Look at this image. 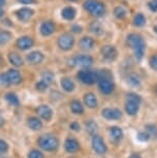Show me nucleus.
I'll use <instances>...</instances> for the list:
<instances>
[{
	"label": "nucleus",
	"instance_id": "nucleus-44",
	"mask_svg": "<svg viewBox=\"0 0 157 158\" xmlns=\"http://www.w3.org/2000/svg\"><path fill=\"white\" fill-rule=\"evenodd\" d=\"M82 30H83V28H82V26H80V25L72 26V31L75 32V33H81Z\"/></svg>",
	"mask_w": 157,
	"mask_h": 158
},
{
	"label": "nucleus",
	"instance_id": "nucleus-10",
	"mask_svg": "<svg viewBox=\"0 0 157 158\" xmlns=\"http://www.w3.org/2000/svg\"><path fill=\"white\" fill-rule=\"evenodd\" d=\"M101 114L102 117L108 119V120H118V119L122 117V113L118 109H111V108L103 109Z\"/></svg>",
	"mask_w": 157,
	"mask_h": 158
},
{
	"label": "nucleus",
	"instance_id": "nucleus-16",
	"mask_svg": "<svg viewBox=\"0 0 157 158\" xmlns=\"http://www.w3.org/2000/svg\"><path fill=\"white\" fill-rule=\"evenodd\" d=\"M76 16V10L72 6H65L61 10V17L66 21L75 20Z\"/></svg>",
	"mask_w": 157,
	"mask_h": 158
},
{
	"label": "nucleus",
	"instance_id": "nucleus-12",
	"mask_svg": "<svg viewBox=\"0 0 157 158\" xmlns=\"http://www.w3.org/2000/svg\"><path fill=\"white\" fill-rule=\"evenodd\" d=\"M55 24L51 22V21H46V22H43L39 27L40 33L43 36H49V35L53 34L55 32Z\"/></svg>",
	"mask_w": 157,
	"mask_h": 158
},
{
	"label": "nucleus",
	"instance_id": "nucleus-52",
	"mask_svg": "<svg viewBox=\"0 0 157 158\" xmlns=\"http://www.w3.org/2000/svg\"><path fill=\"white\" fill-rule=\"evenodd\" d=\"M155 92H156V94H157V85L155 86Z\"/></svg>",
	"mask_w": 157,
	"mask_h": 158
},
{
	"label": "nucleus",
	"instance_id": "nucleus-36",
	"mask_svg": "<svg viewBox=\"0 0 157 158\" xmlns=\"http://www.w3.org/2000/svg\"><path fill=\"white\" fill-rule=\"evenodd\" d=\"M127 98H128L129 101H133V102L140 104L141 101H142V98L140 95L135 94V93H128L127 94Z\"/></svg>",
	"mask_w": 157,
	"mask_h": 158
},
{
	"label": "nucleus",
	"instance_id": "nucleus-50",
	"mask_svg": "<svg viewBox=\"0 0 157 158\" xmlns=\"http://www.w3.org/2000/svg\"><path fill=\"white\" fill-rule=\"evenodd\" d=\"M130 158H141V156H140V155H138V154H133V155L130 156Z\"/></svg>",
	"mask_w": 157,
	"mask_h": 158
},
{
	"label": "nucleus",
	"instance_id": "nucleus-48",
	"mask_svg": "<svg viewBox=\"0 0 157 158\" xmlns=\"http://www.w3.org/2000/svg\"><path fill=\"white\" fill-rule=\"evenodd\" d=\"M3 124H4V119H3V117L1 116V114H0V127H1Z\"/></svg>",
	"mask_w": 157,
	"mask_h": 158
},
{
	"label": "nucleus",
	"instance_id": "nucleus-18",
	"mask_svg": "<svg viewBox=\"0 0 157 158\" xmlns=\"http://www.w3.org/2000/svg\"><path fill=\"white\" fill-rule=\"evenodd\" d=\"M109 136H111V139L114 143H118L123 138V131L120 127L113 126L109 128Z\"/></svg>",
	"mask_w": 157,
	"mask_h": 158
},
{
	"label": "nucleus",
	"instance_id": "nucleus-46",
	"mask_svg": "<svg viewBox=\"0 0 157 158\" xmlns=\"http://www.w3.org/2000/svg\"><path fill=\"white\" fill-rule=\"evenodd\" d=\"M70 128L75 131H78V130H80V125H79V123H76V122H73V123L70 124Z\"/></svg>",
	"mask_w": 157,
	"mask_h": 158
},
{
	"label": "nucleus",
	"instance_id": "nucleus-19",
	"mask_svg": "<svg viewBox=\"0 0 157 158\" xmlns=\"http://www.w3.org/2000/svg\"><path fill=\"white\" fill-rule=\"evenodd\" d=\"M26 59H27V61L30 64H39L40 62L43 60V55L41 54L40 52H37V51H35V52L29 53Z\"/></svg>",
	"mask_w": 157,
	"mask_h": 158
},
{
	"label": "nucleus",
	"instance_id": "nucleus-4",
	"mask_svg": "<svg viewBox=\"0 0 157 158\" xmlns=\"http://www.w3.org/2000/svg\"><path fill=\"white\" fill-rule=\"evenodd\" d=\"M38 145L41 149L46 151H54L57 149L59 143L56 136L52 135H46L40 136L38 139Z\"/></svg>",
	"mask_w": 157,
	"mask_h": 158
},
{
	"label": "nucleus",
	"instance_id": "nucleus-43",
	"mask_svg": "<svg viewBox=\"0 0 157 158\" xmlns=\"http://www.w3.org/2000/svg\"><path fill=\"white\" fill-rule=\"evenodd\" d=\"M7 149H8V146L6 143L4 141H2V139H0V153H3V152L7 151Z\"/></svg>",
	"mask_w": 157,
	"mask_h": 158
},
{
	"label": "nucleus",
	"instance_id": "nucleus-22",
	"mask_svg": "<svg viewBox=\"0 0 157 158\" xmlns=\"http://www.w3.org/2000/svg\"><path fill=\"white\" fill-rule=\"evenodd\" d=\"M64 147H65V150L69 153H73V152H76L80 149V144L78 143V141L73 139H66L64 144Z\"/></svg>",
	"mask_w": 157,
	"mask_h": 158
},
{
	"label": "nucleus",
	"instance_id": "nucleus-40",
	"mask_svg": "<svg viewBox=\"0 0 157 158\" xmlns=\"http://www.w3.org/2000/svg\"><path fill=\"white\" fill-rule=\"evenodd\" d=\"M149 63H150V66L153 68V69L157 70V54L153 55L152 57L150 58L149 60Z\"/></svg>",
	"mask_w": 157,
	"mask_h": 158
},
{
	"label": "nucleus",
	"instance_id": "nucleus-17",
	"mask_svg": "<svg viewBox=\"0 0 157 158\" xmlns=\"http://www.w3.org/2000/svg\"><path fill=\"white\" fill-rule=\"evenodd\" d=\"M94 44H95V41H94L93 38L90 36H84L81 38V40H80V48L84 51L92 50Z\"/></svg>",
	"mask_w": 157,
	"mask_h": 158
},
{
	"label": "nucleus",
	"instance_id": "nucleus-25",
	"mask_svg": "<svg viewBox=\"0 0 157 158\" xmlns=\"http://www.w3.org/2000/svg\"><path fill=\"white\" fill-rule=\"evenodd\" d=\"M125 111L128 115L130 116H133L135 115L138 111V104L133 102V101H127L126 104H125Z\"/></svg>",
	"mask_w": 157,
	"mask_h": 158
},
{
	"label": "nucleus",
	"instance_id": "nucleus-45",
	"mask_svg": "<svg viewBox=\"0 0 157 158\" xmlns=\"http://www.w3.org/2000/svg\"><path fill=\"white\" fill-rule=\"evenodd\" d=\"M20 3L22 4H26V5H30L32 3H35V0H18Z\"/></svg>",
	"mask_w": 157,
	"mask_h": 158
},
{
	"label": "nucleus",
	"instance_id": "nucleus-29",
	"mask_svg": "<svg viewBox=\"0 0 157 158\" xmlns=\"http://www.w3.org/2000/svg\"><path fill=\"white\" fill-rule=\"evenodd\" d=\"M28 126L33 130H39L43 127V123H41V121H39V119L31 117L28 119Z\"/></svg>",
	"mask_w": 157,
	"mask_h": 158
},
{
	"label": "nucleus",
	"instance_id": "nucleus-47",
	"mask_svg": "<svg viewBox=\"0 0 157 158\" xmlns=\"http://www.w3.org/2000/svg\"><path fill=\"white\" fill-rule=\"evenodd\" d=\"M5 3H6V0H0V7H3L4 5H5Z\"/></svg>",
	"mask_w": 157,
	"mask_h": 158
},
{
	"label": "nucleus",
	"instance_id": "nucleus-11",
	"mask_svg": "<svg viewBox=\"0 0 157 158\" xmlns=\"http://www.w3.org/2000/svg\"><path fill=\"white\" fill-rule=\"evenodd\" d=\"M16 14L18 19L20 21H22V22H28L31 19V17L33 16L34 10L29 7H22L20 10H18Z\"/></svg>",
	"mask_w": 157,
	"mask_h": 158
},
{
	"label": "nucleus",
	"instance_id": "nucleus-37",
	"mask_svg": "<svg viewBox=\"0 0 157 158\" xmlns=\"http://www.w3.org/2000/svg\"><path fill=\"white\" fill-rule=\"evenodd\" d=\"M147 5L151 11H153V13L157 11V0H149Z\"/></svg>",
	"mask_w": 157,
	"mask_h": 158
},
{
	"label": "nucleus",
	"instance_id": "nucleus-42",
	"mask_svg": "<svg viewBox=\"0 0 157 158\" xmlns=\"http://www.w3.org/2000/svg\"><path fill=\"white\" fill-rule=\"evenodd\" d=\"M138 138L140 141H145V142H146V141H148V139H150V136H149V135H148L147 132L146 133H145V132H140L138 135Z\"/></svg>",
	"mask_w": 157,
	"mask_h": 158
},
{
	"label": "nucleus",
	"instance_id": "nucleus-49",
	"mask_svg": "<svg viewBox=\"0 0 157 158\" xmlns=\"http://www.w3.org/2000/svg\"><path fill=\"white\" fill-rule=\"evenodd\" d=\"M3 15H4V10H2L1 7H0V19H1V18L3 17Z\"/></svg>",
	"mask_w": 157,
	"mask_h": 158
},
{
	"label": "nucleus",
	"instance_id": "nucleus-7",
	"mask_svg": "<svg viewBox=\"0 0 157 158\" xmlns=\"http://www.w3.org/2000/svg\"><path fill=\"white\" fill-rule=\"evenodd\" d=\"M72 63L75 66H80V67H89L91 66L93 63L92 57L88 55H81L76 56V57L72 59Z\"/></svg>",
	"mask_w": 157,
	"mask_h": 158
},
{
	"label": "nucleus",
	"instance_id": "nucleus-28",
	"mask_svg": "<svg viewBox=\"0 0 157 158\" xmlns=\"http://www.w3.org/2000/svg\"><path fill=\"white\" fill-rule=\"evenodd\" d=\"M127 83L132 86V87H138L141 85V79L138 74L135 73H130L127 77Z\"/></svg>",
	"mask_w": 157,
	"mask_h": 158
},
{
	"label": "nucleus",
	"instance_id": "nucleus-26",
	"mask_svg": "<svg viewBox=\"0 0 157 158\" xmlns=\"http://www.w3.org/2000/svg\"><path fill=\"white\" fill-rule=\"evenodd\" d=\"M8 59H10V63L14 65V66H22V65L24 64L22 57H21L19 54H17V53H10Z\"/></svg>",
	"mask_w": 157,
	"mask_h": 158
},
{
	"label": "nucleus",
	"instance_id": "nucleus-39",
	"mask_svg": "<svg viewBox=\"0 0 157 158\" xmlns=\"http://www.w3.org/2000/svg\"><path fill=\"white\" fill-rule=\"evenodd\" d=\"M28 158H43V155L41 152L37 150H32L28 155Z\"/></svg>",
	"mask_w": 157,
	"mask_h": 158
},
{
	"label": "nucleus",
	"instance_id": "nucleus-41",
	"mask_svg": "<svg viewBox=\"0 0 157 158\" xmlns=\"http://www.w3.org/2000/svg\"><path fill=\"white\" fill-rule=\"evenodd\" d=\"M47 88H48V85H47L46 83H43V81H39L36 84V89L39 91H44Z\"/></svg>",
	"mask_w": 157,
	"mask_h": 158
},
{
	"label": "nucleus",
	"instance_id": "nucleus-1",
	"mask_svg": "<svg viewBox=\"0 0 157 158\" xmlns=\"http://www.w3.org/2000/svg\"><path fill=\"white\" fill-rule=\"evenodd\" d=\"M126 44L133 51L134 57L138 60H142L146 51V44L143 36L138 33H130L126 37Z\"/></svg>",
	"mask_w": 157,
	"mask_h": 158
},
{
	"label": "nucleus",
	"instance_id": "nucleus-32",
	"mask_svg": "<svg viewBox=\"0 0 157 158\" xmlns=\"http://www.w3.org/2000/svg\"><path fill=\"white\" fill-rule=\"evenodd\" d=\"M86 130L88 131L90 135H96L97 131H98V127H97V124L93 121H89L87 124H86Z\"/></svg>",
	"mask_w": 157,
	"mask_h": 158
},
{
	"label": "nucleus",
	"instance_id": "nucleus-20",
	"mask_svg": "<svg viewBox=\"0 0 157 158\" xmlns=\"http://www.w3.org/2000/svg\"><path fill=\"white\" fill-rule=\"evenodd\" d=\"M147 23V19L146 16L143 13H138L133 16L132 19V25L134 27H143V26L146 25Z\"/></svg>",
	"mask_w": 157,
	"mask_h": 158
},
{
	"label": "nucleus",
	"instance_id": "nucleus-27",
	"mask_svg": "<svg viewBox=\"0 0 157 158\" xmlns=\"http://www.w3.org/2000/svg\"><path fill=\"white\" fill-rule=\"evenodd\" d=\"M61 86L65 91L72 92L75 89V83H73L69 77H63L61 80Z\"/></svg>",
	"mask_w": 157,
	"mask_h": 158
},
{
	"label": "nucleus",
	"instance_id": "nucleus-13",
	"mask_svg": "<svg viewBox=\"0 0 157 158\" xmlns=\"http://www.w3.org/2000/svg\"><path fill=\"white\" fill-rule=\"evenodd\" d=\"M89 30H90L91 33H93L96 36H101V35L105 33V28H103V25L99 21H93L89 24Z\"/></svg>",
	"mask_w": 157,
	"mask_h": 158
},
{
	"label": "nucleus",
	"instance_id": "nucleus-9",
	"mask_svg": "<svg viewBox=\"0 0 157 158\" xmlns=\"http://www.w3.org/2000/svg\"><path fill=\"white\" fill-rule=\"evenodd\" d=\"M92 147L94 149V151L97 154L102 155L106 152V146L105 144V142L102 141V139L98 135H94L92 139Z\"/></svg>",
	"mask_w": 157,
	"mask_h": 158
},
{
	"label": "nucleus",
	"instance_id": "nucleus-24",
	"mask_svg": "<svg viewBox=\"0 0 157 158\" xmlns=\"http://www.w3.org/2000/svg\"><path fill=\"white\" fill-rule=\"evenodd\" d=\"M84 101H85V103L87 104V106H89V108H96V106H97V98L93 93L85 94Z\"/></svg>",
	"mask_w": 157,
	"mask_h": 158
},
{
	"label": "nucleus",
	"instance_id": "nucleus-35",
	"mask_svg": "<svg viewBox=\"0 0 157 158\" xmlns=\"http://www.w3.org/2000/svg\"><path fill=\"white\" fill-rule=\"evenodd\" d=\"M5 98H6V100L11 104V106H19V99H18V97L16 96V94L8 93V94H6Z\"/></svg>",
	"mask_w": 157,
	"mask_h": 158
},
{
	"label": "nucleus",
	"instance_id": "nucleus-38",
	"mask_svg": "<svg viewBox=\"0 0 157 158\" xmlns=\"http://www.w3.org/2000/svg\"><path fill=\"white\" fill-rule=\"evenodd\" d=\"M0 83H1L3 86H8L10 84V81L7 77V73H5V74L2 73L1 76H0Z\"/></svg>",
	"mask_w": 157,
	"mask_h": 158
},
{
	"label": "nucleus",
	"instance_id": "nucleus-21",
	"mask_svg": "<svg viewBox=\"0 0 157 158\" xmlns=\"http://www.w3.org/2000/svg\"><path fill=\"white\" fill-rule=\"evenodd\" d=\"M113 14L117 19L123 20L128 16V10H127V7H125L124 5H118V6L114 8Z\"/></svg>",
	"mask_w": 157,
	"mask_h": 158
},
{
	"label": "nucleus",
	"instance_id": "nucleus-8",
	"mask_svg": "<svg viewBox=\"0 0 157 158\" xmlns=\"http://www.w3.org/2000/svg\"><path fill=\"white\" fill-rule=\"evenodd\" d=\"M101 55L102 57L106 59L109 61H114L115 59L117 58L118 56V52H117V49L115 48L114 46H105L101 48Z\"/></svg>",
	"mask_w": 157,
	"mask_h": 158
},
{
	"label": "nucleus",
	"instance_id": "nucleus-6",
	"mask_svg": "<svg viewBox=\"0 0 157 158\" xmlns=\"http://www.w3.org/2000/svg\"><path fill=\"white\" fill-rule=\"evenodd\" d=\"M75 44V38L70 33H63L58 38V46L61 50L68 51L72 49Z\"/></svg>",
	"mask_w": 157,
	"mask_h": 158
},
{
	"label": "nucleus",
	"instance_id": "nucleus-30",
	"mask_svg": "<svg viewBox=\"0 0 157 158\" xmlns=\"http://www.w3.org/2000/svg\"><path fill=\"white\" fill-rule=\"evenodd\" d=\"M70 109H72V113L75 114H79L81 115L84 113V108H83V104L80 102L79 100H73L70 103Z\"/></svg>",
	"mask_w": 157,
	"mask_h": 158
},
{
	"label": "nucleus",
	"instance_id": "nucleus-3",
	"mask_svg": "<svg viewBox=\"0 0 157 158\" xmlns=\"http://www.w3.org/2000/svg\"><path fill=\"white\" fill-rule=\"evenodd\" d=\"M83 7L86 11L90 13L96 18L103 17L105 14V6L99 0H86L83 4Z\"/></svg>",
	"mask_w": 157,
	"mask_h": 158
},
{
	"label": "nucleus",
	"instance_id": "nucleus-23",
	"mask_svg": "<svg viewBox=\"0 0 157 158\" xmlns=\"http://www.w3.org/2000/svg\"><path fill=\"white\" fill-rule=\"evenodd\" d=\"M7 77L8 79H10V84L13 83V84H19L22 81V77H21V74L18 70L16 69H10L7 71Z\"/></svg>",
	"mask_w": 157,
	"mask_h": 158
},
{
	"label": "nucleus",
	"instance_id": "nucleus-14",
	"mask_svg": "<svg viewBox=\"0 0 157 158\" xmlns=\"http://www.w3.org/2000/svg\"><path fill=\"white\" fill-rule=\"evenodd\" d=\"M36 113L40 118H43V120H46V121H49L50 119L52 118V115H53V111L48 106H38L37 110H36Z\"/></svg>",
	"mask_w": 157,
	"mask_h": 158
},
{
	"label": "nucleus",
	"instance_id": "nucleus-31",
	"mask_svg": "<svg viewBox=\"0 0 157 158\" xmlns=\"http://www.w3.org/2000/svg\"><path fill=\"white\" fill-rule=\"evenodd\" d=\"M54 74L51 71H47V73H43L41 74V80L40 81H43V83H46L47 85H51L53 82H54Z\"/></svg>",
	"mask_w": 157,
	"mask_h": 158
},
{
	"label": "nucleus",
	"instance_id": "nucleus-34",
	"mask_svg": "<svg viewBox=\"0 0 157 158\" xmlns=\"http://www.w3.org/2000/svg\"><path fill=\"white\" fill-rule=\"evenodd\" d=\"M146 130H147V133L149 135L150 138L157 139V128H156V126L149 124L146 126Z\"/></svg>",
	"mask_w": 157,
	"mask_h": 158
},
{
	"label": "nucleus",
	"instance_id": "nucleus-2",
	"mask_svg": "<svg viewBox=\"0 0 157 158\" xmlns=\"http://www.w3.org/2000/svg\"><path fill=\"white\" fill-rule=\"evenodd\" d=\"M98 87L103 94H111L114 91L115 85L112 81V74L109 70L98 71Z\"/></svg>",
	"mask_w": 157,
	"mask_h": 158
},
{
	"label": "nucleus",
	"instance_id": "nucleus-54",
	"mask_svg": "<svg viewBox=\"0 0 157 158\" xmlns=\"http://www.w3.org/2000/svg\"><path fill=\"white\" fill-rule=\"evenodd\" d=\"M0 62H1V59H0Z\"/></svg>",
	"mask_w": 157,
	"mask_h": 158
},
{
	"label": "nucleus",
	"instance_id": "nucleus-51",
	"mask_svg": "<svg viewBox=\"0 0 157 158\" xmlns=\"http://www.w3.org/2000/svg\"><path fill=\"white\" fill-rule=\"evenodd\" d=\"M153 31L157 34V24H156V25H154V26H153Z\"/></svg>",
	"mask_w": 157,
	"mask_h": 158
},
{
	"label": "nucleus",
	"instance_id": "nucleus-15",
	"mask_svg": "<svg viewBox=\"0 0 157 158\" xmlns=\"http://www.w3.org/2000/svg\"><path fill=\"white\" fill-rule=\"evenodd\" d=\"M33 46V40L29 36H22L17 40V47L21 50H28Z\"/></svg>",
	"mask_w": 157,
	"mask_h": 158
},
{
	"label": "nucleus",
	"instance_id": "nucleus-5",
	"mask_svg": "<svg viewBox=\"0 0 157 158\" xmlns=\"http://www.w3.org/2000/svg\"><path fill=\"white\" fill-rule=\"evenodd\" d=\"M79 80L86 85H93L95 82H98V71L81 70L78 73Z\"/></svg>",
	"mask_w": 157,
	"mask_h": 158
},
{
	"label": "nucleus",
	"instance_id": "nucleus-53",
	"mask_svg": "<svg viewBox=\"0 0 157 158\" xmlns=\"http://www.w3.org/2000/svg\"><path fill=\"white\" fill-rule=\"evenodd\" d=\"M69 1H78V0H69Z\"/></svg>",
	"mask_w": 157,
	"mask_h": 158
},
{
	"label": "nucleus",
	"instance_id": "nucleus-33",
	"mask_svg": "<svg viewBox=\"0 0 157 158\" xmlns=\"http://www.w3.org/2000/svg\"><path fill=\"white\" fill-rule=\"evenodd\" d=\"M11 40V33L8 31H0V46L6 44Z\"/></svg>",
	"mask_w": 157,
	"mask_h": 158
}]
</instances>
